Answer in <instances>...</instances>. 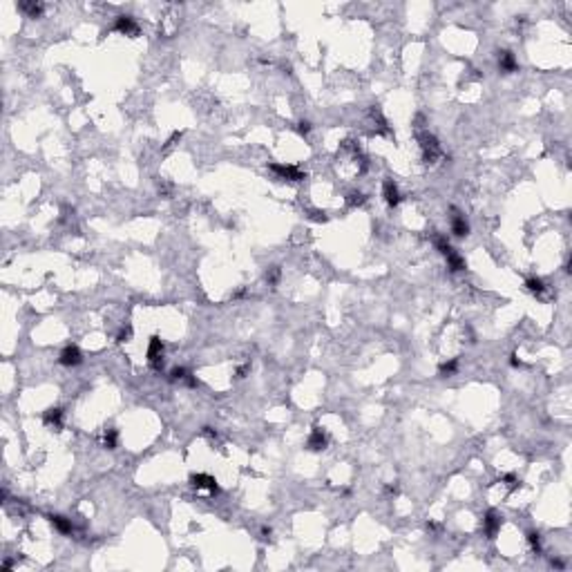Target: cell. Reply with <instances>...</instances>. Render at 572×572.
<instances>
[{
    "mask_svg": "<svg viewBox=\"0 0 572 572\" xmlns=\"http://www.w3.org/2000/svg\"><path fill=\"white\" fill-rule=\"evenodd\" d=\"M458 371V360L456 358H452V360H447V362H442V365L438 367V373L442 378H447V376H454V373Z\"/></svg>",
    "mask_w": 572,
    "mask_h": 572,
    "instance_id": "cell-15",
    "label": "cell"
},
{
    "mask_svg": "<svg viewBox=\"0 0 572 572\" xmlns=\"http://www.w3.org/2000/svg\"><path fill=\"white\" fill-rule=\"evenodd\" d=\"M47 519H49V523L56 527L60 534H72L74 527H72V521H70V519H65V516H60V514H49Z\"/></svg>",
    "mask_w": 572,
    "mask_h": 572,
    "instance_id": "cell-12",
    "label": "cell"
},
{
    "mask_svg": "<svg viewBox=\"0 0 572 572\" xmlns=\"http://www.w3.org/2000/svg\"><path fill=\"white\" fill-rule=\"evenodd\" d=\"M270 170L280 177V179H286V181H302L304 179V172L295 165H282V163H270Z\"/></svg>",
    "mask_w": 572,
    "mask_h": 572,
    "instance_id": "cell-3",
    "label": "cell"
},
{
    "mask_svg": "<svg viewBox=\"0 0 572 572\" xmlns=\"http://www.w3.org/2000/svg\"><path fill=\"white\" fill-rule=\"evenodd\" d=\"M501 519L503 516L496 512V510H490L488 514H485V519H483V532L488 534L490 539H494L496 534H499V530H501Z\"/></svg>",
    "mask_w": 572,
    "mask_h": 572,
    "instance_id": "cell-4",
    "label": "cell"
},
{
    "mask_svg": "<svg viewBox=\"0 0 572 572\" xmlns=\"http://www.w3.org/2000/svg\"><path fill=\"white\" fill-rule=\"evenodd\" d=\"M114 29L119 34H125V36H137L139 34V25L132 16H119L116 23H114Z\"/></svg>",
    "mask_w": 572,
    "mask_h": 572,
    "instance_id": "cell-5",
    "label": "cell"
},
{
    "mask_svg": "<svg viewBox=\"0 0 572 572\" xmlns=\"http://www.w3.org/2000/svg\"><path fill=\"white\" fill-rule=\"evenodd\" d=\"M327 442H329V440H327V434H324L320 427H313L309 440H306V447H309V450H313V452H320V450H324V447H327Z\"/></svg>",
    "mask_w": 572,
    "mask_h": 572,
    "instance_id": "cell-9",
    "label": "cell"
},
{
    "mask_svg": "<svg viewBox=\"0 0 572 572\" xmlns=\"http://www.w3.org/2000/svg\"><path fill=\"white\" fill-rule=\"evenodd\" d=\"M503 481H505V483H507V485H510V488H512V490L516 488V485H519V478H516L514 474H507V476H503Z\"/></svg>",
    "mask_w": 572,
    "mask_h": 572,
    "instance_id": "cell-24",
    "label": "cell"
},
{
    "mask_svg": "<svg viewBox=\"0 0 572 572\" xmlns=\"http://www.w3.org/2000/svg\"><path fill=\"white\" fill-rule=\"evenodd\" d=\"M60 365H65V367H76V365H81L83 362V355H81V349L78 347H65L63 351H60Z\"/></svg>",
    "mask_w": 572,
    "mask_h": 572,
    "instance_id": "cell-7",
    "label": "cell"
},
{
    "mask_svg": "<svg viewBox=\"0 0 572 572\" xmlns=\"http://www.w3.org/2000/svg\"><path fill=\"white\" fill-rule=\"evenodd\" d=\"M266 280L270 282V284H278V280H280V268H278V266L270 268V273L266 275Z\"/></svg>",
    "mask_w": 572,
    "mask_h": 572,
    "instance_id": "cell-22",
    "label": "cell"
},
{
    "mask_svg": "<svg viewBox=\"0 0 572 572\" xmlns=\"http://www.w3.org/2000/svg\"><path fill=\"white\" fill-rule=\"evenodd\" d=\"M116 445H119V434L114 429H108L105 436H103V447L105 450H116Z\"/></svg>",
    "mask_w": 572,
    "mask_h": 572,
    "instance_id": "cell-18",
    "label": "cell"
},
{
    "mask_svg": "<svg viewBox=\"0 0 572 572\" xmlns=\"http://www.w3.org/2000/svg\"><path fill=\"white\" fill-rule=\"evenodd\" d=\"M18 7H20L29 18H38L43 14V5L40 3H20Z\"/></svg>",
    "mask_w": 572,
    "mask_h": 572,
    "instance_id": "cell-16",
    "label": "cell"
},
{
    "mask_svg": "<svg viewBox=\"0 0 572 572\" xmlns=\"http://www.w3.org/2000/svg\"><path fill=\"white\" fill-rule=\"evenodd\" d=\"M190 485L197 488V490H208V492H213V494H217V492H219L217 481H215L213 476H208V474H193V476H190Z\"/></svg>",
    "mask_w": 572,
    "mask_h": 572,
    "instance_id": "cell-6",
    "label": "cell"
},
{
    "mask_svg": "<svg viewBox=\"0 0 572 572\" xmlns=\"http://www.w3.org/2000/svg\"><path fill=\"white\" fill-rule=\"evenodd\" d=\"M420 150H422V159H425L427 163H436L442 157L440 143L434 134H422L420 137Z\"/></svg>",
    "mask_w": 572,
    "mask_h": 572,
    "instance_id": "cell-1",
    "label": "cell"
},
{
    "mask_svg": "<svg viewBox=\"0 0 572 572\" xmlns=\"http://www.w3.org/2000/svg\"><path fill=\"white\" fill-rule=\"evenodd\" d=\"M525 288L530 293H534V295H541L545 291V284H543V280H541V278H527L525 280Z\"/></svg>",
    "mask_w": 572,
    "mask_h": 572,
    "instance_id": "cell-17",
    "label": "cell"
},
{
    "mask_svg": "<svg viewBox=\"0 0 572 572\" xmlns=\"http://www.w3.org/2000/svg\"><path fill=\"white\" fill-rule=\"evenodd\" d=\"M383 195H385V201H387V206H391V208H396L398 204H400V190H398V186L396 183H393V179H387L385 183H383Z\"/></svg>",
    "mask_w": 572,
    "mask_h": 572,
    "instance_id": "cell-8",
    "label": "cell"
},
{
    "mask_svg": "<svg viewBox=\"0 0 572 572\" xmlns=\"http://www.w3.org/2000/svg\"><path fill=\"white\" fill-rule=\"evenodd\" d=\"M311 217L315 219V221H327V215H324V213H313Z\"/></svg>",
    "mask_w": 572,
    "mask_h": 572,
    "instance_id": "cell-25",
    "label": "cell"
},
{
    "mask_svg": "<svg viewBox=\"0 0 572 572\" xmlns=\"http://www.w3.org/2000/svg\"><path fill=\"white\" fill-rule=\"evenodd\" d=\"M452 232L456 237H465L470 232V224H467V219L460 213H454V217H452Z\"/></svg>",
    "mask_w": 572,
    "mask_h": 572,
    "instance_id": "cell-11",
    "label": "cell"
},
{
    "mask_svg": "<svg viewBox=\"0 0 572 572\" xmlns=\"http://www.w3.org/2000/svg\"><path fill=\"white\" fill-rule=\"evenodd\" d=\"M147 365H150L155 371H161L163 365H165V358H163V342L159 340L157 335L150 337V344H147Z\"/></svg>",
    "mask_w": 572,
    "mask_h": 572,
    "instance_id": "cell-2",
    "label": "cell"
},
{
    "mask_svg": "<svg viewBox=\"0 0 572 572\" xmlns=\"http://www.w3.org/2000/svg\"><path fill=\"white\" fill-rule=\"evenodd\" d=\"M298 132L302 134V137H306V134L311 132V123H309V121H300V125H298Z\"/></svg>",
    "mask_w": 572,
    "mask_h": 572,
    "instance_id": "cell-23",
    "label": "cell"
},
{
    "mask_svg": "<svg viewBox=\"0 0 572 572\" xmlns=\"http://www.w3.org/2000/svg\"><path fill=\"white\" fill-rule=\"evenodd\" d=\"M246 371H248V365H244V367H239V369H237V373H239V378H244V373H246Z\"/></svg>",
    "mask_w": 572,
    "mask_h": 572,
    "instance_id": "cell-26",
    "label": "cell"
},
{
    "mask_svg": "<svg viewBox=\"0 0 572 572\" xmlns=\"http://www.w3.org/2000/svg\"><path fill=\"white\" fill-rule=\"evenodd\" d=\"M499 67H501V72L510 74V72H516L519 63H516V58H514L512 52H499Z\"/></svg>",
    "mask_w": 572,
    "mask_h": 572,
    "instance_id": "cell-13",
    "label": "cell"
},
{
    "mask_svg": "<svg viewBox=\"0 0 572 572\" xmlns=\"http://www.w3.org/2000/svg\"><path fill=\"white\" fill-rule=\"evenodd\" d=\"M365 201H367V195H365V193H358V190H355V193L349 195V204H351V206H362Z\"/></svg>",
    "mask_w": 572,
    "mask_h": 572,
    "instance_id": "cell-20",
    "label": "cell"
},
{
    "mask_svg": "<svg viewBox=\"0 0 572 572\" xmlns=\"http://www.w3.org/2000/svg\"><path fill=\"white\" fill-rule=\"evenodd\" d=\"M434 244H436V248H438L442 255H447V253L452 250V246H450V242H447V237H436Z\"/></svg>",
    "mask_w": 572,
    "mask_h": 572,
    "instance_id": "cell-19",
    "label": "cell"
},
{
    "mask_svg": "<svg viewBox=\"0 0 572 572\" xmlns=\"http://www.w3.org/2000/svg\"><path fill=\"white\" fill-rule=\"evenodd\" d=\"M43 420H45V425H49V427L60 429V425H63V409H60V407H49L45 414H43Z\"/></svg>",
    "mask_w": 572,
    "mask_h": 572,
    "instance_id": "cell-10",
    "label": "cell"
},
{
    "mask_svg": "<svg viewBox=\"0 0 572 572\" xmlns=\"http://www.w3.org/2000/svg\"><path fill=\"white\" fill-rule=\"evenodd\" d=\"M445 257H447V266H450L452 273H458V270H465V260H463V257H460L454 248H452Z\"/></svg>",
    "mask_w": 572,
    "mask_h": 572,
    "instance_id": "cell-14",
    "label": "cell"
},
{
    "mask_svg": "<svg viewBox=\"0 0 572 572\" xmlns=\"http://www.w3.org/2000/svg\"><path fill=\"white\" fill-rule=\"evenodd\" d=\"M527 541H530V545H532L534 552H541V534L539 532H530V534H527Z\"/></svg>",
    "mask_w": 572,
    "mask_h": 572,
    "instance_id": "cell-21",
    "label": "cell"
}]
</instances>
